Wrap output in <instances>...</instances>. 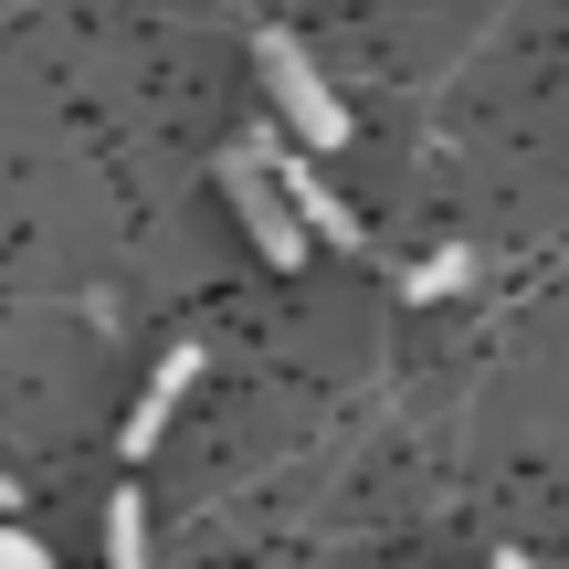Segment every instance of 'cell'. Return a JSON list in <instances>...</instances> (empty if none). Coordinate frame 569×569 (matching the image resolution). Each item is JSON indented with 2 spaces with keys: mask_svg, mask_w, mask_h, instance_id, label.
<instances>
[{
  "mask_svg": "<svg viewBox=\"0 0 569 569\" xmlns=\"http://www.w3.org/2000/svg\"><path fill=\"white\" fill-rule=\"evenodd\" d=\"M106 569H148V507H138V496L106 507Z\"/></svg>",
  "mask_w": 569,
  "mask_h": 569,
  "instance_id": "cell-5",
  "label": "cell"
},
{
  "mask_svg": "<svg viewBox=\"0 0 569 569\" xmlns=\"http://www.w3.org/2000/svg\"><path fill=\"white\" fill-rule=\"evenodd\" d=\"M243 148L264 159V180L284 190V211L306 222V243H359V211H348L338 190H327L317 169H306V148H284V138H243Z\"/></svg>",
  "mask_w": 569,
  "mask_h": 569,
  "instance_id": "cell-2",
  "label": "cell"
},
{
  "mask_svg": "<svg viewBox=\"0 0 569 569\" xmlns=\"http://www.w3.org/2000/svg\"><path fill=\"white\" fill-rule=\"evenodd\" d=\"M465 274H475V253H432V264H411V296L432 306V296H453Z\"/></svg>",
  "mask_w": 569,
  "mask_h": 569,
  "instance_id": "cell-6",
  "label": "cell"
},
{
  "mask_svg": "<svg viewBox=\"0 0 569 569\" xmlns=\"http://www.w3.org/2000/svg\"><path fill=\"white\" fill-rule=\"evenodd\" d=\"M0 507H11V475H0Z\"/></svg>",
  "mask_w": 569,
  "mask_h": 569,
  "instance_id": "cell-9",
  "label": "cell"
},
{
  "mask_svg": "<svg viewBox=\"0 0 569 569\" xmlns=\"http://www.w3.org/2000/svg\"><path fill=\"white\" fill-rule=\"evenodd\" d=\"M222 190H232V211H243V232L264 243V264H306V222L284 211V190L264 180L253 148H232V159H222Z\"/></svg>",
  "mask_w": 569,
  "mask_h": 569,
  "instance_id": "cell-3",
  "label": "cell"
},
{
  "mask_svg": "<svg viewBox=\"0 0 569 569\" xmlns=\"http://www.w3.org/2000/svg\"><path fill=\"white\" fill-rule=\"evenodd\" d=\"M190 380H201V348H169L159 380H148V390H138V411H127V432H117L127 465H138V453H159V432H169V411L190 401Z\"/></svg>",
  "mask_w": 569,
  "mask_h": 569,
  "instance_id": "cell-4",
  "label": "cell"
},
{
  "mask_svg": "<svg viewBox=\"0 0 569 569\" xmlns=\"http://www.w3.org/2000/svg\"><path fill=\"white\" fill-rule=\"evenodd\" d=\"M496 569H528V559H517V549H507V559H496Z\"/></svg>",
  "mask_w": 569,
  "mask_h": 569,
  "instance_id": "cell-8",
  "label": "cell"
},
{
  "mask_svg": "<svg viewBox=\"0 0 569 569\" xmlns=\"http://www.w3.org/2000/svg\"><path fill=\"white\" fill-rule=\"evenodd\" d=\"M253 63H264V84H274L284 127H296L317 159H327V148H348V106L317 84V63H306V42H296V32H264V42H253Z\"/></svg>",
  "mask_w": 569,
  "mask_h": 569,
  "instance_id": "cell-1",
  "label": "cell"
},
{
  "mask_svg": "<svg viewBox=\"0 0 569 569\" xmlns=\"http://www.w3.org/2000/svg\"><path fill=\"white\" fill-rule=\"evenodd\" d=\"M0 569H53V549H42V538H21V528H0Z\"/></svg>",
  "mask_w": 569,
  "mask_h": 569,
  "instance_id": "cell-7",
  "label": "cell"
}]
</instances>
